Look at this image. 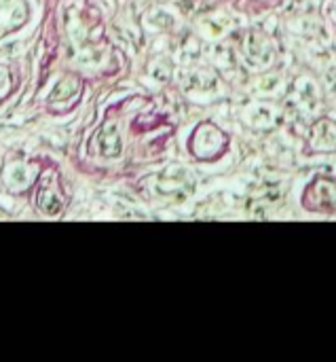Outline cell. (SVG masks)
I'll list each match as a JSON object with an SVG mask.
<instances>
[{"label":"cell","instance_id":"obj_3","mask_svg":"<svg viewBox=\"0 0 336 362\" xmlns=\"http://www.w3.org/2000/svg\"><path fill=\"white\" fill-rule=\"evenodd\" d=\"M336 151V121L322 119L313 125L309 136V153H335Z\"/></svg>","mask_w":336,"mask_h":362},{"label":"cell","instance_id":"obj_1","mask_svg":"<svg viewBox=\"0 0 336 362\" xmlns=\"http://www.w3.org/2000/svg\"><path fill=\"white\" fill-rule=\"evenodd\" d=\"M229 134L212 121L197 125L186 140V148L197 161H218L229 153Z\"/></svg>","mask_w":336,"mask_h":362},{"label":"cell","instance_id":"obj_2","mask_svg":"<svg viewBox=\"0 0 336 362\" xmlns=\"http://www.w3.org/2000/svg\"><path fill=\"white\" fill-rule=\"evenodd\" d=\"M301 208L311 214L336 216V176L320 174L311 178L303 189Z\"/></svg>","mask_w":336,"mask_h":362},{"label":"cell","instance_id":"obj_4","mask_svg":"<svg viewBox=\"0 0 336 362\" xmlns=\"http://www.w3.org/2000/svg\"><path fill=\"white\" fill-rule=\"evenodd\" d=\"M326 15H328L330 23L335 25L336 30V0H328V2H326Z\"/></svg>","mask_w":336,"mask_h":362}]
</instances>
